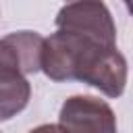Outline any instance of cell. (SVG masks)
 Returning a JSON list of instances; mask_svg holds the SVG:
<instances>
[{"mask_svg":"<svg viewBox=\"0 0 133 133\" xmlns=\"http://www.w3.org/2000/svg\"><path fill=\"white\" fill-rule=\"evenodd\" d=\"M42 71L56 83L81 81L108 98L123 96L127 85V60L116 44L71 29L56 27L46 37Z\"/></svg>","mask_w":133,"mask_h":133,"instance_id":"cell-1","label":"cell"},{"mask_svg":"<svg viewBox=\"0 0 133 133\" xmlns=\"http://www.w3.org/2000/svg\"><path fill=\"white\" fill-rule=\"evenodd\" d=\"M58 29H71L87 35H96L104 42L116 44V25L112 21L110 10L102 0H73L66 2L56 19Z\"/></svg>","mask_w":133,"mask_h":133,"instance_id":"cell-2","label":"cell"},{"mask_svg":"<svg viewBox=\"0 0 133 133\" xmlns=\"http://www.w3.org/2000/svg\"><path fill=\"white\" fill-rule=\"evenodd\" d=\"M58 129L112 133L116 131V118L112 108L104 100L94 96H71L60 108Z\"/></svg>","mask_w":133,"mask_h":133,"instance_id":"cell-3","label":"cell"},{"mask_svg":"<svg viewBox=\"0 0 133 133\" xmlns=\"http://www.w3.org/2000/svg\"><path fill=\"white\" fill-rule=\"evenodd\" d=\"M123 2H125V6H127V10H129V12L133 15V0H123Z\"/></svg>","mask_w":133,"mask_h":133,"instance_id":"cell-4","label":"cell"},{"mask_svg":"<svg viewBox=\"0 0 133 133\" xmlns=\"http://www.w3.org/2000/svg\"><path fill=\"white\" fill-rule=\"evenodd\" d=\"M64 2H73V0H64Z\"/></svg>","mask_w":133,"mask_h":133,"instance_id":"cell-5","label":"cell"}]
</instances>
